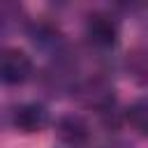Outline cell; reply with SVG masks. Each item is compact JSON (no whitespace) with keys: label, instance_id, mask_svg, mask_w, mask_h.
Returning a JSON list of instances; mask_svg holds the SVG:
<instances>
[{"label":"cell","instance_id":"4","mask_svg":"<svg viewBox=\"0 0 148 148\" xmlns=\"http://www.w3.org/2000/svg\"><path fill=\"white\" fill-rule=\"evenodd\" d=\"M14 127L23 134H35L39 130L46 127L49 123V111L44 104H37V102H28V104H21L16 106L14 111Z\"/></svg>","mask_w":148,"mask_h":148},{"label":"cell","instance_id":"3","mask_svg":"<svg viewBox=\"0 0 148 148\" xmlns=\"http://www.w3.org/2000/svg\"><path fill=\"white\" fill-rule=\"evenodd\" d=\"M86 37H88L90 46H95L99 51H109V49H113L118 44L120 25H118V21L111 14L95 12L86 21Z\"/></svg>","mask_w":148,"mask_h":148},{"label":"cell","instance_id":"1","mask_svg":"<svg viewBox=\"0 0 148 148\" xmlns=\"http://www.w3.org/2000/svg\"><path fill=\"white\" fill-rule=\"evenodd\" d=\"M74 95L86 109H92L97 113H111L116 106V90L102 76H92V79L81 81L76 86Z\"/></svg>","mask_w":148,"mask_h":148},{"label":"cell","instance_id":"2","mask_svg":"<svg viewBox=\"0 0 148 148\" xmlns=\"http://www.w3.org/2000/svg\"><path fill=\"white\" fill-rule=\"evenodd\" d=\"M30 76H32V58L16 46H2L0 49V83L21 86Z\"/></svg>","mask_w":148,"mask_h":148},{"label":"cell","instance_id":"6","mask_svg":"<svg viewBox=\"0 0 148 148\" xmlns=\"http://www.w3.org/2000/svg\"><path fill=\"white\" fill-rule=\"evenodd\" d=\"M127 120H130V125L139 134H146L148 132V104H146V99H136L127 109Z\"/></svg>","mask_w":148,"mask_h":148},{"label":"cell","instance_id":"7","mask_svg":"<svg viewBox=\"0 0 148 148\" xmlns=\"http://www.w3.org/2000/svg\"><path fill=\"white\" fill-rule=\"evenodd\" d=\"M116 5H120V7H130L132 0H116Z\"/></svg>","mask_w":148,"mask_h":148},{"label":"cell","instance_id":"5","mask_svg":"<svg viewBox=\"0 0 148 148\" xmlns=\"http://www.w3.org/2000/svg\"><path fill=\"white\" fill-rule=\"evenodd\" d=\"M56 134L67 146H81V143L90 141V125H88L86 118H81L76 113H67V116L58 118Z\"/></svg>","mask_w":148,"mask_h":148}]
</instances>
